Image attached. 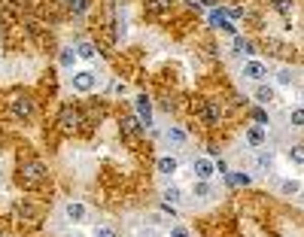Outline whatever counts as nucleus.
<instances>
[{"mask_svg":"<svg viewBox=\"0 0 304 237\" xmlns=\"http://www.w3.org/2000/svg\"><path fill=\"white\" fill-rule=\"evenodd\" d=\"M253 119H256V122H262V125H265V122H268V113H265V110H256V113H253Z\"/></svg>","mask_w":304,"mask_h":237,"instance_id":"c85d7f7f","label":"nucleus"},{"mask_svg":"<svg viewBox=\"0 0 304 237\" xmlns=\"http://www.w3.org/2000/svg\"><path fill=\"white\" fill-rule=\"evenodd\" d=\"M73 61H76V52H73V49H64V52H61V67H70Z\"/></svg>","mask_w":304,"mask_h":237,"instance_id":"412c9836","label":"nucleus"},{"mask_svg":"<svg viewBox=\"0 0 304 237\" xmlns=\"http://www.w3.org/2000/svg\"><path fill=\"white\" fill-rule=\"evenodd\" d=\"M21 177H24V183L37 186V183H43V180L49 177V171H46L43 161H24V164H21Z\"/></svg>","mask_w":304,"mask_h":237,"instance_id":"f257e3e1","label":"nucleus"},{"mask_svg":"<svg viewBox=\"0 0 304 237\" xmlns=\"http://www.w3.org/2000/svg\"><path fill=\"white\" fill-rule=\"evenodd\" d=\"M12 113H15V119H30V116H33V100H27V97H12Z\"/></svg>","mask_w":304,"mask_h":237,"instance_id":"39448f33","label":"nucleus"},{"mask_svg":"<svg viewBox=\"0 0 304 237\" xmlns=\"http://www.w3.org/2000/svg\"><path fill=\"white\" fill-rule=\"evenodd\" d=\"M256 100H262V104L274 100V88H271V85H259V88H256Z\"/></svg>","mask_w":304,"mask_h":237,"instance_id":"4468645a","label":"nucleus"},{"mask_svg":"<svg viewBox=\"0 0 304 237\" xmlns=\"http://www.w3.org/2000/svg\"><path fill=\"white\" fill-rule=\"evenodd\" d=\"M155 167H158V174H164V177H171V174H177V158L174 155H161L158 161H155Z\"/></svg>","mask_w":304,"mask_h":237,"instance_id":"9d476101","label":"nucleus"},{"mask_svg":"<svg viewBox=\"0 0 304 237\" xmlns=\"http://www.w3.org/2000/svg\"><path fill=\"white\" fill-rule=\"evenodd\" d=\"M234 49H238L241 55H253V43H250V40H244V37H238V40H234Z\"/></svg>","mask_w":304,"mask_h":237,"instance_id":"dca6fc26","label":"nucleus"},{"mask_svg":"<svg viewBox=\"0 0 304 237\" xmlns=\"http://www.w3.org/2000/svg\"><path fill=\"white\" fill-rule=\"evenodd\" d=\"M247 143H250V146H262V143H265V128H262V125H253V128L247 131Z\"/></svg>","mask_w":304,"mask_h":237,"instance_id":"f8f14e48","label":"nucleus"},{"mask_svg":"<svg viewBox=\"0 0 304 237\" xmlns=\"http://www.w3.org/2000/svg\"><path fill=\"white\" fill-rule=\"evenodd\" d=\"M213 174H216V164H213L210 158H198V161H195V177H198V180H210Z\"/></svg>","mask_w":304,"mask_h":237,"instance_id":"6e6552de","label":"nucleus"},{"mask_svg":"<svg viewBox=\"0 0 304 237\" xmlns=\"http://www.w3.org/2000/svg\"><path fill=\"white\" fill-rule=\"evenodd\" d=\"M67 9L76 12V15H82V12H88V0H67Z\"/></svg>","mask_w":304,"mask_h":237,"instance_id":"2eb2a0df","label":"nucleus"},{"mask_svg":"<svg viewBox=\"0 0 304 237\" xmlns=\"http://www.w3.org/2000/svg\"><path fill=\"white\" fill-rule=\"evenodd\" d=\"M64 237H82V234H79V231H67Z\"/></svg>","mask_w":304,"mask_h":237,"instance_id":"2f4dec72","label":"nucleus"},{"mask_svg":"<svg viewBox=\"0 0 304 237\" xmlns=\"http://www.w3.org/2000/svg\"><path fill=\"white\" fill-rule=\"evenodd\" d=\"M64 216H67L70 222H82V219H85V204H79V201H70V204L64 207Z\"/></svg>","mask_w":304,"mask_h":237,"instance_id":"1a4fd4ad","label":"nucleus"},{"mask_svg":"<svg viewBox=\"0 0 304 237\" xmlns=\"http://www.w3.org/2000/svg\"><path fill=\"white\" fill-rule=\"evenodd\" d=\"M70 85H73V91L88 94V91L94 88V73H91V70H76V73L70 76Z\"/></svg>","mask_w":304,"mask_h":237,"instance_id":"7ed1b4c3","label":"nucleus"},{"mask_svg":"<svg viewBox=\"0 0 304 237\" xmlns=\"http://www.w3.org/2000/svg\"><path fill=\"white\" fill-rule=\"evenodd\" d=\"M137 119H140V125H143V128H149V125H152V104H149V97H146V94H140V97H137Z\"/></svg>","mask_w":304,"mask_h":237,"instance_id":"20e7f679","label":"nucleus"},{"mask_svg":"<svg viewBox=\"0 0 304 237\" xmlns=\"http://www.w3.org/2000/svg\"><path fill=\"white\" fill-rule=\"evenodd\" d=\"M122 131H125L128 137H137V134L143 131V125H140V119H134V116H128V119H122Z\"/></svg>","mask_w":304,"mask_h":237,"instance_id":"9b49d317","label":"nucleus"},{"mask_svg":"<svg viewBox=\"0 0 304 237\" xmlns=\"http://www.w3.org/2000/svg\"><path fill=\"white\" fill-rule=\"evenodd\" d=\"M94 237H119V234H116L113 228H107V225H100V228L94 231Z\"/></svg>","mask_w":304,"mask_h":237,"instance_id":"cd10ccee","label":"nucleus"},{"mask_svg":"<svg viewBox=\"0 0 304 237\" xmlns=\"http://www.w3.org/2000/svg\"><path fill=\"white\" fill-rule=\"evenodd\" d=\"M171 237H189V231H186V228H180V225H177V228H174V231H171Z\"/></svg>","mask_w":304,"mask_h":237,"instance_id":"c756f323","label":"nucleus"},{"mask_svg":"<svg viewBox=\"0 0 304 237\" xmlns=\"http://www.w3.org/2000/svg\"><path fill=\"white\" fill-rule=\"evenodd\" d=\"M274 9H277L280 15H289V12H292V0H274Z\"/></svg>","mask_w":304,"mask_h":237,"instance_id":"aec40b11","label":"nucleus"},{"mask_svg":"<svg viewBox=\"0 0 304 237\" xmlns=\"http://www.w3.org/2000/svg\"><path fill=\"white\" fill-rule=\"evenodd\" d=\"M280 189H283V195H298V183H295V180H286Z\"/></svg>","mask_w":304,"mask_h":237,"instance_id":"393cba45","label":"nucleus"},{"mask_svg":"<svg viewBox=\"0 0 304 237\" xmlns=\"http://www.w3.org/2000/svg\"><path fill=\"white\" fill-rule=\"evenodd\" d=\"M219 119H222L219 100H204V122L207 125H219Z\"/></svg>","mask_w":304,"mask_h":237,"instance_id":"0eeeda50","label":"nucleus"},{"mask_svg":"<svg viewBox=\"0 0 304 237\" xmlns=\"http://www.w3.org/2000/svg\"><path fill=\"white\" fill-rule=\"evenodd\" d=\"M198 3H204V6H213V9L219 6V0H198Z\"/></svg>","mask_w":304,"mask_h":237,"instance_id":"7c9ffc66","label":"nucleus"},{"mask_svg":"<svg viewBox=\"0 0 304 237\" xmlns=\"http://www.w3.org/2000/svg\"><path fill=\"white\" fill-rule=\"evenodd\" d=\"M167 140H174V143H186V134H183L180 128H167Z\"/></svg>","mask_w":304,"mask_h":237,"instance_id":"4be33fe9","label":"nucleus"},{"mask_svg":"<svg viewBox=\"0 0 304 237\" xmlns=\"http://www.w3.org/2000/svg\"><path fill=\"white\" fill-rule=\"evenodd\" d=\"M146 6H149V12H155V15H164V12H171L174 0H149Z\"/></svg>","mask_w":304,"mask_h":237,"instance_id":"ddd939ff","label":"nucleus"},{"mask_svg":"<svg viewBox=\"0 0 304 237\" xmlns=\"http://www.w3.org/2000/svg\"><path fill=\"white\" fill-rule=\"evenodd\" d=\"M210 183L207 180H198V186H195V198H210Z\"/></svg>","mask_w":304,"mask_h":237,"instance_id":"f3484780","label":"nucleus"},{"mask_svg":"<svg viewBox=\"0 0 304 237\" xmlns=\"http://www.w3.org/2000/svg\"><path fill=\"white\" fill-rule=\"evenodd\" d=\"M277 82H280V85H289V82H292V70H280V73H277Z\"/></svg>","mask_w":304,"mask_h":237,"instance_id":"a878e982","label":"nucleus"},{"mask_svg":"<svg viewBox=\"0 0 304 237\" xmlns=\"http://www.w3.org/2000/svg\"><path fill=\"white\" fill-rule=\"evenodd\" d=\"M58 125H61V131H76L79 125H82V113L76 110V107H64L61 110V116H58Z\"/></svg>","mask_w":304,"mask_h":237,"instance_id":"f03ea898","label":"nucleus"},{"mask_svg":"<svg viewBox=\"0 0 304 237\" xmlns=\"http://www.w3.org/2000/svg\"><path fill=\"white\" fill-rule=\"evenodd\" d=\"M289 122H292L295 128H304V107H295V110L289 113Z\"/></svg>","mask_w":304,"mask_h":237,"instance_id":"a211bd4d","label":"nucleus"},{"mask_svg":"<svg viewBox=\"0 0 304 237\" xmlns=\"http://www.w3.org/2000/svg\"><path fill=\"white\" fill-rule=\"evenodd\" d=\"M244 76H250V79L262 82V79L268 76V67H265L262 61H247V64H244Z\"/></svg>","mask_w":304,"mask_h":237,"instance_id":"423d86ee","label":"nucleus"},{"mask_svg":"<svg viewBox=\"0 0 304 237\" xmlns=\"http://www.w3.org/2000/svg\"><path fill=\"white\" fill-rule=\"evenodd\" d=\"M228 180H231V186H250V174H234Z\"/></svg>","mask_w":304,"mask_h":237,"instance_id":"b1692460","label":"nucleus"},{"mask_svg":"<svg viewBox=\"0 0 304 237\" xmlns=\"http://www.w3.org/2000/svg\"><path fill=\"white\" fill-rule=\"evenodd\" d=\"M164 198H167V204H180V189H167Z\"/></svg>","mask_w":304,"mask_h":237,"instance_id":"bb28decb","label":"nucleus"},{"mask_svg":"<svg viewBox=\"0 0 304 237\" xmlns=\"http://www.w3.org/2000/svg\"><path fill=\"white\" fill-rule=\"evenodd\" d=\"M76 55H79V58H94L97 52H94V46H91V43H79V49H76Z\"/></svg>","mask_w":304,"mask_h":237,"instance_id":"6ab92c4d","label":"nucleus"},{"mask_svg":"<svg viewBox=\"0 0 304 237\" xmlns=\"http://www.w3.org/2000/svg\"><path fill=\"white\" fill-rule=\"evenodd\" d=\"M289 158H292L295 164H304V146H292V149H289Z\"/></svg>","mask_w":304,"mask_h":237,"instance_id":"5701e85b","label":"nucleus"}]
</instances>
